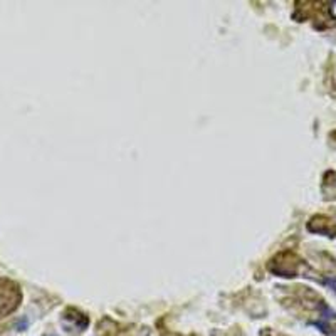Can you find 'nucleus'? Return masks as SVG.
Segmentation results:
<instances>
[{
    "mask_svg": "<svg viewBox=\"0 0 336 336\" xmlns=\"http://www.w3.org/2000/svg\"><path fill=\"white\" fill-rule=\"evenodd\" d=\"M20 291L13 283L7 279H0V318L8 315L19 306Z\"/></svg>",
    "mask_w": 336,
    "mask_h": 336,
    "instance_id": "nucleus-1",
    "label": "nucleus"
},
{
    "mask_svg": "<svg viewBox=\"0 0 336 336\" xmlns=\"http://www.w3.org/2000/svg\"><path fill=\"white\" fill-rule=\"evenodd\" d=\"M313 222L320 224V225H315V224H308V229H310L311 232H316V234H325V236L328 237H335L336 236V225L331 222L330 219L326 217H315L313 219Z\"/></svg>",
    "mask_w": 336,
    "mask_h": 336,
    "instance_id": "nucleus-2",
    "label": "nucleus"
},
{
    "mask_svg": "<svg viewBox=\"0 0 336 336\" xmlns=\"http://www.w3.org/2000/svg\"><path fill=\"white\" fill-rule=\"evenodd\" d=\"M325 284H326V286H330V288L336 293V278H328V279H325Z\"/></svg>",
    "mask_w": 336,
    "mask_h": 336,
    "instance_id": "nucleus-3",
    "label": "nucleus"
},
{
    "mask_svg": "<svg viewBox=\"0 0 336 336\" xmlns=\"http://www.w3.org/2000/svg\"><path fill=\"white\" fill-rule=\"evenodd\" d=\"M330 13H331V17H333V19H336V2H333L330 5Z\"/></svg>",
    "mask_w": 336,
    "mask_h": 336,
    "instance_id": "nucleus-4",
    "label": "nucleus"
},
{
    "mask_svg": "<svg viewBox=\"0 0 336 336\" xmlns=\"http://www.w3.org/2000/svg\"><path fill=\"white\" fill-rule=\"evenodd\" d=\"M335 336H336V333H335Z\"/></svg>",
    "mask_w": 336,
    "mask_h": 336,
    "instance_id": "nucleus-5",
    "label": "nucleus"
}]
</instances>
